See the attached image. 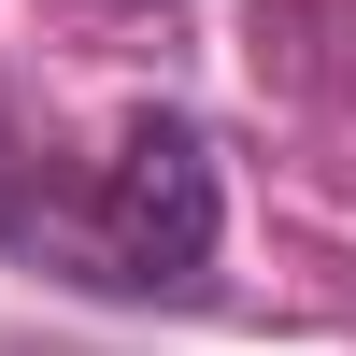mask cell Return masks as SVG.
I'll return each mask as SVG.
<instances>
[{"mask_svg":"<svg viewBox=\"0 0 356 356\" xmlns=\"http://www.w3.org/2000/svg\"><path fill=\"white\" fill-rule=\"evenodd\" d=\"M214 228H228V186H214L200 114L143 100L114 129V157L86 186H57V214H43L29 257L72 271V285H100V300H200L214 285Z\"/></svg>","mask_w":356,"mask_h":356,"instance_id":"cell-1","label":"cell"},{"mask_svg":"<svg viewBox=\"0 0 356 356\" xmlns=\"http://www.w3.org/2000/svg\"><path fill=\"white\" fill-rule=\"evenodd\" d=\"M43 214H57V186H43V157H29L15 100H0V243H43Z\"/></svg>","mask_w":356,"mask_h":356,"instance_id":"cell-2","label":"cell"}]
</instances>
